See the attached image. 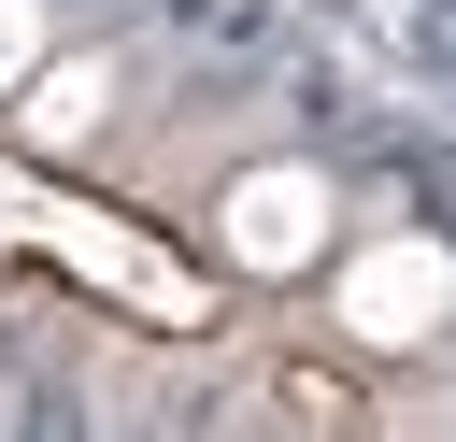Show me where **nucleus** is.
<instances>
[{
	"label": "nucleus",
	"mask_w": 456,
	"mask_h": 442,
	"mask_svg": "<svg viewBox=\"0 0 456 442\" xmlns=\"http://www.w3.org/2000/svg\"><path fill=\"white\" fill-rule=\"evenodd\" d=\"M214 242H228L242 271H314V257H328V171L256 157V171L214 200Z\"/></svg>",
	"instance_id": "obj_2"
},
{
	"label": "nucleus",
	"mask_w": 456,
	"mask_h": 442,
	"mask_svg": "<svg viewBox=\"0 0 456 442\" xmlns=\"http://www.w3.org/2000/svg\"><path fill=\"white\" fill-rule=\"evenodd\" d=\"M43 71V0H0V100Z\"/></svg>",
	"instance_id": "obj_4"
},
{
	"label": "nucleus",
	"mask_w": 456,
	"mask_h": 442,
	"mask_svg": "<svg viewBox=\"0 0 456 442\" xmlns=\"http://www.w3.org/2000/svg\"><path fill=\"white\" fill-rule=\"evenodd\" d=\"M328 314H342V342H370V356H413V342H442V328H456V257H442L428 228H399V242H356V257L328 271Z\"/></svg>",
	"instance_id": "obj_1"
},
{
	"label": "nucleus",
	"mask_w": 456,
	"mask_h": 442,
	"mask_svg": "<svg viewBox=\"0 0 456 442\" xmlns=\"http://www.w3.org/2000/svg\"><path fill=\"white\" fill-rule=\"evenodd\" d=\"M100 100H114V71H100V57H57V71L28 86V143H71Z\"/></svg>",
	"instance_id": "obj_3"
}]
</instances>
